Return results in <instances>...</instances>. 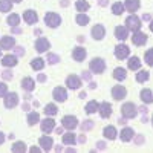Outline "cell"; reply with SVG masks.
I'll use <instances>...</instances> for the list:
<instances>
[{
  "label": "cell",
  "mask_w": 153,
  "mask_h": 153,
  "mask_svg": "<svg viewBox=\"0 0 153 153\" xmlns=\"http://www.w3.org/2000/svg\"><path fill=\"white\" fill-rule=\"evenodd\" d=\"M121 115H123L124 118L132 120V118H135L136 115H138V107L133 103H124L121 106Z\"/></svg>",
  "instance_id": "1"
},
{
  "label": "cell",
  "mask_w": 153,
  "mask_h": 153,
  "mask_svg": "<svg viewBox=\"0 0 153 153\" xmlns=\"http://www.w3.org/2000/svg\"><path fill=\"white\" fill-rule=\"evenodd\" d=\"M89 69H91L92 74H103L106 71V63L103 58H94L91 60V63H89Z\"/></svg>",
  "instance_id": "2"
},
{
  "label": "cell",
  "mask_w": 153,
  "mask_h": 153,
  "mask_svg": "<svg viewBox=\"0 0 153 153\" xmlns=\"http://www.w3.org/2000/svg\"><path fill=\"white\" fill-rule=\"evenodd\" d=\"M141 26H143V23H141V19L139 17H136V16H129L126 19V28L129 29V31H139L141 29Z\"/></svg>",
  "instance_id": "3"
},
{
  "label": "cell",
  "mask_w": 153,
  "mask_h": 153,
  "mask_svg": "<svg viewBox=\"0 0 153 153\" xmlns=\"http://www.w3.org/2000/svg\"><path fill=\"white\" fill-rule=\"evenodd\" d=\"M45 23L49 28H58L61 23V17L57 14V12H48L45 16Z\"/></svg>",
  "instance_id": "4"
},
{
  "label": "cell",
  "mask_w": 153,
  "mask_h": 153,
  "mask_svg": "<svg viewBox=\"0 0 153 153\" xmlns=\"http://www.w3.org/2000/svg\"><path fill=\"white\" fill-rule=\"evenodd\" d=\"M129 55H130V48L127 45L121 43V45L115 46V57H117L118 60H126Z\"/></svg>",
  "instance_id": "5"
},
{
  "label": "cell",
  "mask_w": 153,
  "mask_h": 153,
  "mask_svg": "<svg viewBox=\"0 0 153 153\" xmlns=\"http://www.w3.org/2000/svg\"><path fill=\"white\" fill-rule=\"evenodd\" d=\"M76 126H78V120H76V117H74V115H66V117H63L61 127H65V129H68V130H74Z\"/></svg>",
  "instance_id": "6"
},
{
  "label": "cell",
  "mask_w": 153,
  "mask_h": 153,
  "mask_svg": "<svg viewBox=\"0 0 153 153\" xmlns=\"http://www.w3.org/2000/svg\"><path fill=\"white\" fill-rule=\"evenodd\" d=\"M66 86L72 89V91H76V89H80L83 86V81L78 75H69L66 78Z\"/></svg>",
  "instance_id": "7"
},
{
  "label": "cell",
  "mask_w": 153,
  "mask_h": 153,
  "mask_svg": "<svg viewBox=\"0 0 153 153\" xmlns=\"http://www.w3.org/2000/svg\"><path fill=\"white\" fill-rule=\"evenodd\" d=\"M3 98H5V107L6 109H14L19 104V95L16 92H9Z\"/></svg>",
  "instance_id": "8"
},
{
  "label": "cell",
  "mask_w": 153,
  "mask_h": 153,
  "mask_svg": "<svg viewBox=\"0 0 153 153\" xmlns=\"http://www.w3.org/2000/svg\"><path fill=\"white\" fill-rule=\"evenodd\" d=\"M52 97H54V100H55V101H58V103H63V101H66V100H68V91H66L65 87L58 86V87H55V89H54Z\"/></svg>",
  "instance_id": "9"
},
{
  "label": "cell",
  "mask_w": 153,
  "mask_h": 153,
  "mask_svg": "<svg viewBox=\"0 0 153 153\" xmlns=\"http://www.w3.org/2000/svg\"><path fill=\"white\" fill-rule=\"evenodd\" d=\"M132 43L136 45V46H144L147 43V35L141 31H135L133 35H132Z\"/></svg>",
  "instance_id": "10"
},
{
  "label": "cell",
  "mask_w": 153,
  "mask_h": 153,
  "mask_svg": "<svg viewBox=\"0 0 153 153\" xmlns=\"http://www.w3.org/2000/svg\"><path fill=\"white\" fill-rule=\"evenodd\" d=\"M49 48H51V45H49V40H48V38H43V37L37 38V42H35V51H37L38 54L46 52Z\"/></svg>",
  "instance_id": "11"
},
{
  "label": "cell",
  "mask_w": 153,
  "mask_h": 153,
  "mask_svg": "<svg viewBox=\"0 0 153 153\" xmlns=\"http://www.w3.org/2000/svg\"><path fill=\"white\" fill-rule=\"evenodd\" d=\"M126 95H127V91H126V87H124V86L117 84V86H113V87H112V97L117 100V101H121Z\"/></svg>",
  "instance_id": "12"
},
{
  "label": "cell",
  "mask_w": 153,
  "mask_h": 153,
  "mask_svg": "<svg viewBox=\"0 0 153 153\" xmlns=\"http://www.w3.org/2000/svg\"><path fill=\"white\" fill-rule=\"evenodd\" d=\"M40 127H42V132L43 133H51V132L55 129V121L51 118V117H48V118H45L40 123Z\"/></svg>",
  "instance_id": "13"
},
{
  "label": "cell",
  "mask_w": 153,
  "mask_h": 153,
  "mask_svg": "<svg viewBox=\"0 0 153 153\" xmlns=\"http://www.w3.org/2000/svg\"><path fill=\"white\" fill-rule=\"evenodd\" d=\"M23 20L26 22L28 25H35L38 22V14L34 9H28V11L23 12Z\"/></svg>",
  "instance_id": "14"
},
{
  "label": "cell",
  "mask_w": 153,
  "mask_h": 153,
  "mask_svg": "<svg viewBox=\"0 0 153 153\" xmlns=\"http://www.w3.org/2000/svg\"><path fill=\"white\" fill-rule=\"evenodd\" d=\"M38 144L42 146V149L45 152H49L54 147V139L51 136H48V135H43V136H40V139H38Z\"/></svg>",
  "instance_id": "15"
},
{
  "label": "cell",
  "mask_w": 153,
  "mask_h": 153,
  "mask_svg": "<svg viewBox=\"0 0 153 153\" xmlns=\"http://www.w3.org/2000/svg\"><path fill=\"white\" fill-rule=\"evenodd\" d=\"M16 45V40H14V37H9V35H5L0 38V48L5 49V51H9L12 49Z\"/></svg>",
  "instance_id": "16"
},
{
  "label": "cell",
  "mask_w": 153,
  "mask_h": 153,
  "mask_svg": "<svg viewBox=\"0 0 153 153\" xmlns=\"http://www.w3.org/2000/svg\"><path fill=\"white\" fill-rule=\"evenodd\" d=\"M92 37H94V40H103L104 35H106V29L103 25H95V26L92 28Z\"/></svg>",
  "instance_id": "17"
},
{
  "label": "cell",
  "mask_w": 153,
  "mask_h": 153,
  "mask_svg": "<svg viewBox=\"0 0 153 153\" xmlns=\"http://www.w3.org/2000/svg\"><path fill=\"white\" fill-rule=\"evenodd\" d=\"M86 55H87V52H86V49H84L83 46H76V48H74V51H72V58H74L75 61H83V60L86 58Z\"/></svg>",
  "instance_id": "18"
},
{
  "label": "cell",
  "mask_w": 153,
  "mask_h": 153,
  "mask_svg": "<svg viewBox=\"0 0 153 153\" xmlns=\"http://www.w3.org/2000/svg\"><path fill=\"white\" fill-rule=\"evenodd\" d=\"M133 136H135V132H133V129H130V127H124V129L120 132V138H121V141H123V143H129V141H132Z\"/></svg>",
  "instance_id": "19"
},
{
  "label": "cell",
  "mask_w": 153,
  "mask_h": 153,
  "mask_svg": "<svg viewBox=\"0 0 153 153\" xmlns=\"http://www.w3.org/2000/svg\"><path fill=\"white\" fill-rule=\"evenodd\" d=\"M98 112H100V117H101V118H109L110 115H112V106L104 101V103H101V104H100Z\"/></svg>",
  "instance_id": "20"
},
{
  "label": "cell",
  "mask_w": 153,
  "mask_h": 153,
  "mask_svg": "<svg viewBox=\"0 0 153 153\" xmlns=\"http://www.w3.org/2000/svg\"><path fill=\"white\" fill-rule=\"evenodd\" d=\"M139 6H141V2H139V0H124V8L129 12H132V14L139 9Z\"/></svg>",
  "instance_id": "21"
},
{
  "label": "cell",
  "mask_w": 153,
  "mask_h": 153,
  "mask_svg": "<svg viewBox=\"0 0 153 153\" xmlns=\"http://www.w3.org/2000/svg\"><path fill=\"white\" fill-rule=\"evenodd\" d=\"M115 37H117L120 42L127 40V37H129V29H127L126 26H117L115 28Z\"/></svg>",
  "instance_id": "22"
},
{
  "label": "cell",
  "mask_w": 153,
  "mask_h": 153,
  "mask_svg": "<svg viewBox=\"0 0 153 153\" xmlns=\"http://www.w3.org/2000/svg\"><path fill=\"white\" fill-rule=\"evenodd\" d=\"M103 135H104L106 139H110V141H113V139H117L118 132H117V129H115L113 126H106L104 130H103Z\"/></svg>",
  "instance_id": "23"
},
{
  "label": "cell",
  "mask_w": 153,
  "mask_h": 153,
  "mask_svg": "<svg viewBox=\"0 0 153 153\" xmlns=\"http://www.w3.org/2000/svg\"><path fill=\"white\" fill-rule=\"evenodd\" d=\"M139 97H141V101L144 104H152L153 103V92L150 91V89H143Z\"/></svg>",
  "instance_id": "24"
},
{
  "label": "cell",
  "mask_w": 153,
  "mask_h": 153,
  "mask_svg": "<svg viewBox=\"0 0 153 153\" xmlns=\"http://www.w3.org/2000/svg\"><path fill=\"white\" fill-rule=\"evenodd\" d=\"M22 87H23L25 92H32L35 89V83H34V80L31 78V76H26V78L22 80Z\"/></svg>",
  "instance_id": "25"
},
{
  "label": "cell",
  "mask_w": 153,
  "mask_h": 153,
  "mask_svg": "<svg viewBox=\"0 0 153 153\" xmlns=\"http://www.w3.org/2000/svg\"><path fill=\"white\" fill-rule=\"evenodd\" d=\"M2 65L6 66V68H14V66L17 65V57H16V55H11V54L5 55V57L2 58Z\"/></svg>",
  "instance_id": "26"
},
{
  "label": "cell",
  "mask_w": 153,
  "mask_h": 153,
  "mask_svg": "<svg viewBox=\"0 0 153 153\" xmlns=\"http://www.w3.org/2000/svg\"><path fill=\"white\" fill-rule=\"evenodd\" d=\"M127 66H129V69H132V71H138L139 68H141V60H139L136 55L130 57L129 60H127Z\"/></svg>",
  "instance_id": "27"
},
{
  "label": "cell",
  "mask_w": 153,
  "mask_h": 153,
  "mask_svg": "<svg viewBox=\"0 0 153 153\" xmlns=\"http://www.w3.org/2000/svg\"><path fill=\"white\" fill-rule=\"evenodd\" d=\"M126 76H127V72H126L124 68H115V71H113V78L115 80L123 81V80H126Z\"/></svg>",
  "instance_id": "28"
},
{
  "label": "cell",
  "mask_w": 153,
  "mask_h": 153,
  "mask_svg": "<svg viewBox=\"0 0 153 153\" xmlns=\"http://www.w3.org/2000/svg\"><path fill=\"white\" fill-rule=\"evenodd\" d=\"M98 107H100V104H98V101H95V100H92V101H89V103L86 104V107H84V110H86V113H95V112H98Z\"/></svg>",
  "instance_id": "29"
},
{
  "label": "cell",
  "mask_w": 153,
  "mask_h": 153,
  "mask_svg": "<svg viewBox=\"0 0 153 153\" xmlns=\"http://www.w3.org/2000/svg\"><path fill=\"white\" fill-rule=\"evenodd\" d=\"M75 141H76L75 133L68 132V133L63 135V144H66V146H72V144H75Z\"/></svg>",
  "instance_id": "30"
},
{
  "label": "cell",
  "mask_w": 153,
  "mask_h": 153,
  "mask_svg": "<svg viewBox=\"0 0 153 153\" xmlns=\"http://www.w3.org/2000/svg\"><path fill=\"white\" fill-rule=\"evenodd\" d=\"M31 68L34 69V71H42L43 68H45V60L43 58H34L32 61H31Z\"/></svg>",
  "instance_id": "31"
},
{
  "label": "cell",
  "mask_w": 153,
  "mask_h": 153,
  "mask_svg": "<svg viewBox=\"0 0 153 153\" xmlns=\"http://www.w3.org/2000/svg\"><path fill=\"white\" fill-rule=\"evenodd\" d=\"M75 8H76V11L84 12V11H87L89 8H91V5H89L87 0H76V2H75Z\"/></svg>",
  "instance_id": "32"
},
{
  "label": "cell",
  "mask_w": 153,
  "mask_h": 153,
  "mask_svg": "<svg viewBox=\"0 0 153 153\" xmlns=\"http://www.w3.org/2000/svg\"><path fill=\"white\" fill-rule=\"evenodd\" d=\"M11 152H14V153H23V152H26V144L19 141V143H14L11 147Z\"/></svg>",
  "instance_id": "33"
},
{
  "label": "cell",
  "mask_w": 153,
  "mask_h": 153,
  "mask_svg": "<svg viewBox=\"0 0 153 153\" xmlns=\"http://www.w3.org/2000/svg\"><path fill=\"white\" fill-rule=\"evenodd\" d=\"M149 76H150L149 71H139V72H136L135 78H136V81H138V83H144V81H147V80H149Z\"/></svg>",
  "instance_id": "34"
},
{
  "label": "cell",
  "mask_w": 153,
  "mask_h": 153,
  "mask_svg": "<svg viewBox=\"0 0 153 153\" xmlns=\"http://www.w3.org/2000/svg\"><path fill=\"white\" fill-rule=\"evenodd\" d=\"M124 3H121V2H117V3H113L112 5V12L115 16H121L123 12H124Z\"/></svg>",
  "instance_id": "35"
},
{
  "label": "cell",
  "mask_w": 153,
  "mask_h": 153,
  "mask_svg": "<svg viewBox=\"0 0 153 153\" xmlns=\"http://www.w3.org/2000/svg\"><path fill=\"white\" fill-rule=\"evenodd\" d=\"M45 113L48 115V117H54V115L58 113V109L55 104H46L45 106Z\"/></svg>",
  "instance_id": "36"
},
{
  "label": "cell",
  "mask_w": 153,
  "mask_h": 153,
  "mask_svg": "<svg viewBox=\"0 0 153 153\" xmlns=\"http://www.w3.org/2000/svg\"><path fill=\"white\" fill-rule=\"evenodd\" d=\"M12 8V0H0V12H8Z\"/></svg>",
  "instance_id": "37"
},
{
  "label": "cell",
  "mask_w": 153,
  "mask_h": 153,
  "mask_svg": "<svg viewBox=\"0 0 153 153\" xmlns=\"http://www.w3.org/2000/svg\"><path fill=\"white\" fill-rule=\"evenodd\" d=\"M8 25H9V26H12V28H14V26H19V23H20V16L19 14H11L9 17H8Z\"/></svg>",
  "instance_id": "38"
},
{
  "label": "cell",
  "mask_w": 153,
  "mask_h": 153,
  "mask_svg": "<svg viewBox=\"0 0 153 153\" xmlns=\"http://www.w3.org/2000/svg\"><path fill=\"white\" fill-rule=\"evenodd\" d=\"M38 121H40V115H38V112H31L29 117H28V124L29 126H35Z\"/></svg>",
  "instance_id": "39"
},
{
  "label": "cell",
  "mask_w": 153,
  "mask_h": 153,
  "mask_svg": "<svg viewBox=\"0 0 153 153\" xmlns=\"http://www.w3.org/2000/svg\"><path fill=\"white\" fill-rule=\"evenodd\" d=\"M75 22L80 25V26H86V25L89 23V17L86 16V14H83V12H80L78 16H76V19H75Z\"/></svg>",
  "instance_id": "40"
},
{
  "label": "cell",
  "mask_w": 153,
  "mask_h": 153,
  "mask_svg": "<svg viewBox=\"0 0 153 153\" xmlns=\"http://www.w3.org/2000/svg\"><path fill=\"white\" fill-rule=\"evenodd\" d=\"M144 61L147 63L149 66H153V48H150L149 51H146V54H144Z\"/></svg>",
  "instance_id": "41"
},
{
  "label": "cell",
  "mask_w": 153,
  "mask_h": 153,
  "mask_svg": "<svg viewBox=\"0 0 153 153\" xmlns=\"http://www.w3.org/2000/svg\"><path fill=\"white\" fill-rule=\"evenodd\" d=\"M6 94H8V84H5V83L0 81V98L5 97Z\"/></svg>",
  "instance_id": "42"
},
{
  "label": "cell",
  "mask_w": 153,
  "mask_h": 153,
  "mask_svg": "<svg viewBox=\"0 0 153 153\" xmlns=\"http://www.w3.org/2000/svg\"><path fill=\"white\" fill-rule=\"evenodd\" d=\"M48 61L51 63V65H55V63H58V55H55V54H48Z\"/></svg>",
  "instance_id": "43"
},
{
  "label": "cell",
  "mask_w": 153,
  "mask_h": 153,
  "mask_svg": "<svg viewBox=\"0 0 153 153\" xmlns=\"http://www.w3.org/2000/svg\"><path fill=\"white\" fill-rule=\"evenodd\" d=\"M92 127H94V123H92L91 120H87V121L83 124V130H86V129L89 130V129H92Z\"/></svg>",
  "instance_id": "44"
},
{
  "label": "cell",
  "mask_w": 153,
  "mask_h": 153,
  "mask_svg": "<svg viewBox=\"0 0 153 153\" xmlns=\"http://www.w3.org/2000/svg\"><path fill=\"white\" fill-rule=\"evenodd\" d=\"M2 76L5 80H11L12 78V74H11V71H5V72H2Z\"/></svg>",
  "instance_id": "45"
},
{
  "label": "cell",
  "mask_w": 153,
  "mask_h": 153,
  "mask_svg": "<svg viewBox=\"0 0 153 153\" xmlns=\"http://www.w3.org/2000/svg\"><path fill=\"white\" fill-rule=\"evenodd\" d=\"M12 49L16 51V54H17V55H23V52H25L23 48H20V46H17V48H12Z\"/></svg>",
  "instance_id": "46"
},
{
  "label": "cell",
  "mask_w": 153,
  "mask_h": 153,
  "mask_svg": "<svg viewBox=\"0 0 153 153\" xmlns=\"http://www.w3.org/2000/svg\"><path fill=\"white\" fill-rule=\"evenodd\" d=\"M38 81H42V83H43V81H46V76H45L43 74H40V75H38Z\"/></svg>",
  "instance_id": "47"
},
{
  "label": "cell",
  "mask_w": 153,
  "mask_h": 153,
  "mask_svg": "<svg viewBox=\"0 0 153 153\" xmlns=\"http://www.w3.org/2000/svg\"><path fill=\"white\" fill-rule=\"evenodd\" d=\"M29 109H31V106H29L28 103H25V104H23V110H25V112H28Z\"/></svg>",
  "instance_id": "48"
},
{
  "label": "cell",
  "mask_w": 153,
  "mask_h": 153,
  "mask_svg": "<svg viewBox=\"0 0 153 153\" xmlns=\"http://www.w3.org/2000/svg\"><path fill=\"white\" fill-rule=\"evenodd\" d=\"M3 141H5V135H3L2 132H0V146L3 144Z\"/></svg>",
  "instance_id": "49"
},
{
  "label": "cell",
  "mask_w": 153,
  "mask_h": 153,
  "mask_svg": "<svg viewBox=\"0 0 153 153\" xmlns=\"http://www.w3.org/2000/svg\"><path fill=\"white\" fill-rule=\"evenodd\" d=\"M83 76H84V78H86V80H89V78H91V74H89V72L86 71V72L83 74Z\"/></svg>",
  "instance_id": "50"
},
{
  "label": "cell",
  "mask_w": 153,
  "mask_h": 153,
  "mask_svg": "<svg viewBox=\"0 0 153 153\" xmlns=\"http://www.w3.org/2000/svg\"><path fill=\"white\" fill-rule=\"evenodd\" d=\"M31 152H32V153H37V152H40V149H37V147H31Z\"/></svg>",
  "instance_id": "51"
},
{
  "label": "cell",
  "mask_w": 153,
  "mask_h": 153,
  "mask_svg": "<svg viewBox=\"0 0 153 153\" xmlns=\"http://www.w3.org/2000/svg\"><path fill=\"white\" fill-rule=\"evenodd\" d=\"M97 146H98V149H104V143H98Z\"/></svg>",
  "instance_id": "52"
},
{
  "label": "cell",
  "mask_w": 153,
  "mask_h": 153,
  "mask_svg": "<svg viewBox=\"0 0 153 153\" xmlns=\"http://www.w3.org/2000/svg\"><path fill=\"white\" fill-rule=\"evenodd\" d=\"M100 5H103V6H104V5H107V0H101Z\"/></svg>",
  "instance_id": "53"
},
{
  "label": "cell",
  "mask_w": 153,
  "mask_h": 153,
  "mask_svg": "<svg viewBox=\"0 0 153 153\" xmlns=\"http://www.w3.org/2000/svg\"><path fill=\"white\" fill-rule=\"evenodd\" d=\"M150 31H152V32H153V20H152V22H150Z\"/></svg>",
  "instance_id": "54"
},
{
  "label": "cell",
  "mask_w": 153,
  "mask_h": 153,
  "mask_svg": "<svg viewBox=\"0 0 153 153\" xmlns=\"http://www.w3.org/2000/svg\"><path fill=\"white\" fill-rule=\"evenodd\" d=\"M12 2H16V3H20V2H22V0H12Z\"/></svg>",
  "instance_id": "55"
},
{
  "label": "cell",
  "mask_w": 153,
  "mask_h": 153,
  "mask_svg": "<svg viewBox=\"0 0 153 153\" xmlns=\"http://www.w3.org/2000/svg\"><path fill=\"white\" fill-rule=\"evenodd\" d=\"M0 55H2V48H0Z\"/></svg>",
  "instance_id": "56"
},
{
  "label": "cell",
  "mask_w": 153,
  "mask_h": 153,
  "mask_svg": "<svg viewBox=\"0 0 153 153\" xmlns=\"http://www.w3.org/2000/svg\"><path fill=\"white\" fill-rule=\"evenodd\" d=\"M152 126H153V117H152Z\"/></svg>",
  "instance_id": "57"
}]
</instances>
